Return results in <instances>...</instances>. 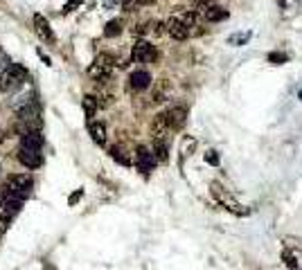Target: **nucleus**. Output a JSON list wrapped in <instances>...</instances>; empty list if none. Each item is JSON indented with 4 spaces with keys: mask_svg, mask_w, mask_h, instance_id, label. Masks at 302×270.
Instances as JSON below:
<instances>
[{
    "mask_svg": "<svg viewBox=\"0 0 302 270\" xmlns=\"http://www.w3.org/2000/svg\"><path fill=\"white\" fill-rule=\"evenodd\" d=\"M210 187H212L210 192H212V196H215V201L219 203V205H224L226 210H230L232 214H237V216L248 214V210H244V207L239 205V203L232 198V194H230L228 189H224V187H221V182H212Z\"/></svg>",
    "mask_w": 302,
    "mask_h": 270,
    "instance_id": "1",
    "label": "nucleus"
},
{
    "mask_svg": "<svg viewBox=\"0 0 302 270\" xmlns=\"http://www.w3.org/2000/svg\"><path fill=\"white\" fill-rule=\"evenodd\" d=\"M160 115H162V119L167 122V126H169L171 131H180V128L187 124V115H190V110H187V106L176 104V106H169L165 113H160Z\"/></svg>",
    "mask_w": 302,
    "mask_h": 270,
    "instance_id": "2",
    "label": "nucleus"
},
{
    "mask_svg": "<svg viewBox=\"0 0 302 270\" xmlns=\"http://www.w3.org/2000/svg\"><path fill=\"white\" fill-rule=\"evenodd\" d=\"M131 59L138 63H151L158 59V50L149 43V41H138L131 50Z\"/></svg>",
    "mask_w": 302,
    "mask_h": 270,
    "instance_id": "3",
    "label": "nucleus"
},
{
    "mask_svg": "<svg viewBox=\"0 0 302 270\" xmlns=\"http://www.w3.org/2000/svg\"><path fill=\"white\" fill-rule=\"evenodd\" d=\"M156 156H153V151L151 149H147L145 144H140V147L136 149V164L138 169H140L145 176H149L151 171H153V167H156Z\"/></svg>",
    "mask_w": 302,
    "mask_h": 270,
    "instance_id": "4",
    "label": "nucleus"
},
{
    "mask_svg": "<svg viewBox=\"0 0 302 270\" xmlns=\"http://www.w3.org/2000/svg\"><path fill=\"white\" fill-rule=\"evenodd\" d=\"M167 34H169L174 41H187L192 36V30L180 18L171 16V18L167 20Z\"/></svg>",
    "mask_w": 302,
    "mask_h": 270,
    "instance_id": "5",
    "label": "nucleus"
},
{
    "mask_svg": "<svg viewBox=\"0 0 302 270\" xmlns=\"http://www.w3.org/2000/svg\"><path fill=\"white\" fill-rule=\"evenodd\" d=\"M18 162L23 164V167H27V169H39L41 164H43V156H41L39 151H34V149H25V147H20V151H18Z\"/></svg>",
    "mask_w": 302,
    "mask_h": 270,
    "instance_id": "6",
    "label": "nucleus"
},
{
    "mask_svg": "<svg viewBox=\"0 0 302 270\" xmlns=\"http://www.w3.org/2000/svg\"><path fill=\"white\" fill-rule=\"evenodd\" d=\"M34 32L39 34V39H43L45 43H57V36H54L52 27H50L48 18L43 14H34Z\"/></svg>",
    "mask_w": 302,
    "mask_h": 270,
    "instance_id": "7",
    "label": "nucleus"
},
{
    "mask_svg": "<svg viewBox=\"0 0 302 270\" xmlns=\"http://www.w3.org/2000/svg\"><path fill=\"white\" fill-rule=\"evenodd\" d=\"M199 11L208 23H224V20L230 16V11L224 9V7H219V5H203Z\"/></svg>",
    "mask_w": 302,
    "mask_h": 270,
    "instance_id": "8",
    "label": "nucleus"
},
{
    "mask_svg": "<svg viewBox=\"0 0 302 270\" xmlns=\"http://www.w3.org/2000/svg\"><path fill=\"white\" fill-rule=\"evenodd\" d=\"M151 74L147 72V70H133L131 77H129V84H131L133 90H147L151 88Z\"/></svg>",
    "mask_w": 302,
    "mask_h": 270,
    "instance_id": "9",
    "label": "nucleus"
},
{
    "mask_svg": "<svg viewBox=\"0 0 302 270\" xmlns=\"http://www.w3.org/2000/svg\"><path fill=\"white\" fill-rule=\"evenodd\" d=\"M104 97H95V95H86L83 97V102H81V106H83V113H86V117L93 122V117L97 115V110L99 108H104L106 106V102H102Z\"/></svg>",
    "mask_w": 302,
    "mask_h": 270,
    "instance_id": "10",
    "label": "nucleus"
},
{
    "mask_svg": "<svg viewBox=\"0 0 302 270\" xmlns=\"http://www.w3.org/2000/svg\"><path fill=\"white\" fill-rule=\"evenodd\" d=\"M20 147L41 151V147H43V133L41 131H25L23 135H20Z\"/></svg>",
    "mask_w": 302,
    "mask_h": 270,
    "instance_id": "11",
    "label": "nucleus"
},
{
    "mask_svg": "<svg viewBox=\"0 0 302 270\" xmlns=\"http://www.w3.org/2000/svg\"><path fill=\"white\" fill-rule=\"evenodd\" d=\"M171 95V84L167 81V79H160V81H156V86H153V90H151V102L153 104H162L167 102Z\"/></svg>",
    "mask_w": 302,
    "mask_h": 270,
    "instance_id": "12",
    "label": "nucleus"
},
{
    "mask_svg": "<svg viewBox=\"0 0 302 270\" xmlns=\"http://www.w3.org/2000/svg\"><path fill=\"white\" fill-rule=\"evenodd\" d=\"M169 131L171 128L167 126V122L162 119V115H156L153 122H151V138L153 140H169Z\"/></svg>",
    "mask_w": 302,
    "mask_h": 270,
    "instance_id": "13",
    "label": "nucleus"
},
{
    "mask_svg": "<svg viewBox=\"0 0 302 270\" xmlns=\"http://www.w3.org/2000/svg\"><path fill=\"white\" fill-rule=\"evenodd\" d=\"M88 133H90V138H93L95 144H99V147H104L106 144V126H104L102 122H88Z\"/></svg>",
    "mask_w": 302,
    "mask_h": 270,
    "instance_id": "14",
    "label": "nucleus"
},
{
    "mask_svg": "<svg viewBox=\"0 0 302 270\" xmlns=\"http://www.w3.org/2000/svg\"><path fill=\"white\" fill-rule=\"evenodd\" d=\"M111 74H113V68H106V65L97 63V61L88 68V77L95 79V81H108V79H111Z\"/></svg>",
    "mask_w": 302,
    "mask_h": 270,
    "instance_id": "15",
    "label": "nucleus"
},
{
    "mask_svg": "<svg viewBox=\"0 0 302 270\" xmlns=\"http://www.w3.org/2000/svg\"><path fill=\"white\" fill-rule=\"evenodd\" d=\"M151 151H153L156 160H160V162L169 160V140H153V147H151Z\"/></svg>",
    "mask_w": 302,
    "mask_h": 270,
    "instance_id": "16",
    "label": "nucleus"
},
{
    "mask_svg": "<svg viewBox=\"0 0 302 270\" xmlns=\"http://www.w3.org/2000/svg\"><path fill=\"white\" fill-rule=\"evenodd\" d=\"M122 30H124L122 18H113V20H108L106 27H104V36H106V39H115V36L122 34Z\"/></svg>",
    "mask_w": 302,
    "mask_h": 270,
    "instance_id": "17",
    "label": "nucleus"
},
{
    "mask_svg": "<svg viewBox=\"0 0 302 270\" xmlns=\"http://www.w3.org/2000/svg\"><path fill=\"white\" fill-rule=\"evenodd\" d=\"M5 74H7V77H11V79H14L16 84H23L25 79H27V70H25L23 65H18V63H11V65H7Z\"/></svg>",
    "mask_w": 302,
    "mask_h": 270,
    "instance_id": "18",
    "label": "nucleus"
},
{
    "mask_svg": "<svg viewBox=\"0 0 302 270\" xmlns=\"http://www.w3.org/2000/svg\"><path fill=\"white\" fill-rule=\"evenodd\" d=\"M280 257H282L284 266H287L289 270H300V266H298V259H296V255H293V250H289V248H282Z\"/></svg>",
    "mask_w": 302,
    "mask_h": 270,
    "instance_id": "19",
    "label": "nucleus"
},
{
    "mask_svg": "<svg viewBox=\"0 0 302 270\" xmlns=\"http://www.w3.org/2000/svg\"><path fill=\"white\" fill-rule=\"evenodd\" d=\"M108 153H111V158H113V160H115V162H120V164H122V167H131V160H129V158L124 156V151H122V149L113 147V149H111V151H108Z\"/></svg>",
    "mask_w": 302,
    "mask_h": 270,
    "instance_id": "20",
    "label": "nucleus"
},
{
    "mask_svg": "<svg viewBox=\"0 0 302 270\" xmlns=\"http://www.w3.org/2000/svg\"><path fill=\"white\" fill-rule=\"evenodd\" d=\"M250 39V32H239V34H232L228 36V43L234 45V48H239V45H246Z\"/></svg>",
    "mask_w": 302,
    "mask_h": 270,
    "instance_id": "21",
    "label": "nucleus"
},
{
    "mask_svg": "<svg viewBox=\"0 0 302 270\" xmlns=\"http://www.w3.org/2000/svg\"><path fill=\"white\" fill-rule=\"evenodd\" d=\"M199 18H201V11H185V14L180 16V20L187 25V27H196V23H199Z\"/></svg>",
    "mask_w": 302,
    "mask_h": 270,
    "instance_id": "22",
    "label": "nucleus"
},
{
    "mask_svg": "<svg viewBox=\"0 0 302 270\" xmlns=\"http://www.w3.org/2000/svg\"><path fill=\"white\" fill-rule=\"evenodd\" d=\"M289 61V54L284 52H271L268 54V63H273V65H284Z\"/></svg>",
    "mask_w": 302,
    "mask_h": 270,
    "instance_id": "23",
    "label": "nucleus"
},
{
    "mask_svg": "<svg viewBox=\"0 0 302 270\" xmlns=\"http://www.w3.org/2000/svg\"><path fill=\"white\" fill-rule=\"evenodd\" d=\"M151 34H153V36H162V34H167V23H160V20H156V23H151Z\"/></svg>",
    "mask_w": 302,
    "mask_h": 270,
    "instance_id": "24",
    "label": "nucleus"
},
{
    "mask_svg": "<svg viewBox=\"0 0 302 270\" xmlns=\"http://www.w3.org/2000/svg\"><path fill=\"white\" fill-rule=\"evenodd\" d=\"M95 61H97V63H102V65H106V68H115V63H117L111 54H97V59H95Z\"/></svg>",
    "mask_w": 302,
    "mask_h": 270,
    "instance_id": "25",
    "label": "nucleus"
},
{
    "mask_svg": "<svg viewBox=\"0 0 302 270\" xmlns=\"http://www.w3.org/2000/svg\"><path fill=\"white\" fill-rule=\"evenodd\" d=\"M194 149H196V140L194 138H185V140H183V149H180V151H183V156H190Z\"/></svg>",
    "mask_w": 302,
    "mask_h": 270,
    "instance_id": "26",
    "label": "nucleus"
},
{
    "mask_svg": "<svg viewBox=\"0 0 302 270\" xmlns=\"http://www.w3.org/2000/svg\"><path fill=\"white\" fill-rule=\"evenodd\" d=\"M205 162H208V164H212V167H219V153H217V151H208V153H205Z\"/></svg>",
    "mask_w": 302,
    "mask_h": 270,
    "instance_id": "27",
    "label": "nucleus"
},
{
    "mask_svg": "<svg viewBox=\"0 0 302 270\" xmlns=\"http://www.w3.org/2000/svg\"><path fill=\"white\" fill-rule=\"evenodd\" d=\"M83 5V0H70V2H66L64 5V14H70V11H75L77 7Z\"/></svg>",
    "mask_w": 302,
    "mask_h": 270,
    "instance_id": "28",
    "label": "nucleus"
},
{
    "mask_svg": "<svg viewBox=\"0 0 302 270\" xmlns=\"http://www.w3.org/2000/svg\"><path fill=\"white\" fill-rule=\"evenodd\" d=\"M81 196H83V192H81V189H77V192H73V194H70L68 203H70V205H77V203L81 201Z\"/></svg>",
    "mask_w": 302,
    "mask_h": 270,
    "instance_id": "29",
    "label": "nucleus"
},
{
    "mask_svg": "<svg viewBox=\"0 0 302 270\" xmlns=\"http://www.w3.org/2000/svg\"><path fill=\"white\" fill-rule=\"evenodd\" d=\"M36 54H39L41 59H43V63H45V65H52V61H50V56H48V54H43V50H36Z\"/></svg>",
    "mask_w": 302,
    "mask_h": 270,
    "instance_id": "30",
    "label": "nucleus"
},
{
    "mask_svg": "<svg viewBox=\"0 0 302 270\" xmlns=\"http://www.w3.org/2000/svg\"><path fill=\"white\" fill-rule=\"evenodd\" d=\"M41 268H43V270H57L52 264H50V261H43V264H41Z\"/></svg>",
    "mask_w": 302,
    "mask_h": 270,
    "instance_id": "31",
    "label": "nucleus"
},
{
    "mask_svg": "<svg viewBox=\"0 0 302 270\" xmlns=\"http://www.w3.org/2000/svg\"><path fill=\"white\" fill-rule=\"evenodd\" d=\"M2 140H5V133H2V131H0V142H2Z\"/></svg>",
    "mask_w": 302,
    "mask_h": 270,
    "instance_id": "32",
    "label": "nucleus"
},
{
    "mask_svg": "<svg viewBox=\"0 0 302 270\" xmlns=\"http://www.w3.org/2000/svg\"><path fill=\"white\" fill-rule=\"evenodd\" d=\"M298 97H300V99H302V90H300V93H298Z\"/></svg>",
    "mask_w": 302,
    "mask_h": 270,
    "instance_id": "33",
    "label": "nucleus"
}]
</instances>
